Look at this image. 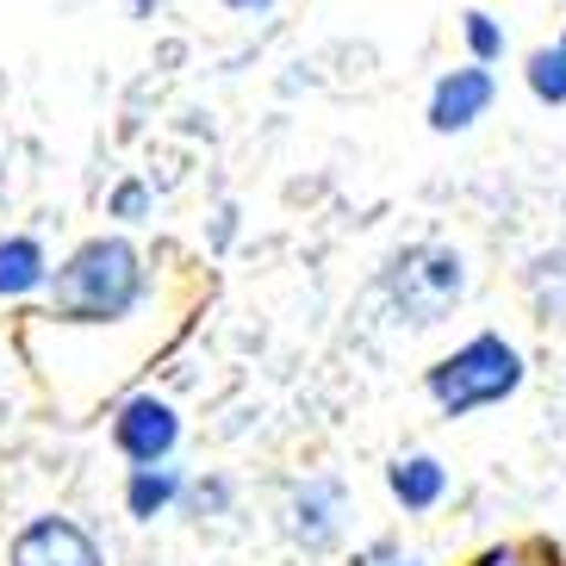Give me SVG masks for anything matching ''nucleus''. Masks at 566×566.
I'll return each mask as SVG.
<instances>
[{"label":"nucleus","mask_w":566,"mask_h":566,"mask_svg":"<svg viewBox=\"0 0 566 566\" xmlns=\"http://www.w3.org/2000/svg\"><path fill=\"white\" fill-rule=\"evenodd\" d=\"M492 101H499V75H492V63H473V56H467L461 69H442V75H436L423 118H430L436 137H461V132H473V125L492 113Z\"/></svg>","instance_id":"nucleus-4"},{"label":"nucleus","mask_w":566,"mask_h":566,"mask_svg":"<svg viewBox=\"0 0 566 566\" xmlns=\"http://www.w3.org/2000/svg\"><path fill=\"white\" fill-rule=\"evenodd\" d=\"M523 82H530V94L542 106H566V51L560 44H542V51H530V63H523Z\"/></svg>","instance_id":"nucleus-12"},{"label":"nucleus","mask_w":566,"mask_h":566,"mask_svg":"<svg viewBox=\"0 0 566 566\" xmlns=\"http://www.w3.org/2000/svg\"><path fill=\"white\" fill-rule=\"evenodd\" d=\"M187 492V480L175 473L168 461L156 467H132V480H125V504H132V516H163L168 504Z\"/></svg>","instance_id":"nucleus-11"},{"label":"nucleus","mask_w":566,"mask_h":566,"mask_svg":"<svg viewBox=\"0 0 566 566\" xmlns=\"http://www.w3.org/2000/svg\"><path fill=\"white\" fill-rule=\"evenodd\" d=\"M51 255L38 237H0V300H25V293H44L51 286Z\"/></svg>","instance_id":"nucleus-8"},{"label":"nucleus","mask_w":566,"mask_h":566,"mask_svg":"<svg viewBox=\"0 0 566 566\" xmlns=\"http://www.w3.org/2000/svg\"><path fill=\"white\" fill-rule=\"evenodd\" d=\"M0 423H7V399H0Z\"/></svg>","instance_id":"nucleus-18"},{"label":"nucleus","mask_w":566,"mask_h":566,"mask_svg":"<svg viewBox=\"0 0 566 566\" xmlns=\"http://www.w3.org/2000/svg\"><path fill=\"white\" fill-rule=\"evenodd\" d=\"M386 485H392V499L405 511H430L449 492V467L436 461V454H399V461L386 467Z\"/></svg>","instance_id":"nucleus-9"},{"label":"nucleus","mask_w":566,"mask_h":566,"mask_svg":"<svg viewBox=\"0 0 566 566\" xmlns=\"http://www.w3.org/2000/svg\"><path fill=\"white\" fill-rule=\"evenodd\" d=\"M355 566H423V560H417V554H405L399 542H374V548L355 554Z\"/></svg>","instance_id":"nucleus-15"},{"label":"nucleus","mask_w":566,"mask_h":566,"mask_svg":"<svg viewBox=\"0 0 566 566\" xmlns=\"http://www.w3.org/2000/svg\"><path fill=\"white\" fill-rule=\"evenodd\" d=\"M150 293V268L132 237H87L56 262L44 300H51L56 324H118L132 317Z\"/></svg>","instance_id":"nucleus-1"},{"label":"nucleus","mask_w":566,"mask_h":566,"mask_svg":"<svg viewBox=\"0 0 566 566\" xmlns=\"http://www.w3.org/2000/svg\"><path fill=\"white\" fill-rule=\"evenodd\" d=\"M461 44H467L473 63H504L511 32H504V19H492L485 7H467V13H461Z\"/></svg>","instance_id":"nucleus-13"},{"label":"nucleus","mask_w":566,"mask_h":566,"mask_svg":"<svg viewBox=\"0 0 566 566\" xmlns=\"http://www.w3.org/2000/svg\"><path fill=\"white\" fill-rule=\"evenodd\" d=\"M523 293H530L542 324H566V250H542L523 268Z\"/></svg>","instance_id":"nucleus-10"},{"label":"nucleus","mask_w":566,"mask_h":566,"mask_svg":"<svg viewBox=\"0 0 566 566\" xmlns=\"http://www.w3.org/2000/svg\"><path fill=\"white\" fill-rule=\"evenodd\" d=\"M7 566H106V560H101V548H94V535H87L82 523H69V516H32V523L13 535Z\"/></svg>","instance_id":"nucleus-6"},{"label":"nucleus","mask_w":566,"mask_h":566,"mask_svg":"<svg viewBox=\"0 0 566 566\" xmlns=\"http://www.w3.org/2000/svg\"><path fill=\"white\" fill-rule=\"evenodd\" d=\"M523 380H530L523 349H516L504 331H480L423 374V392L436 399L442 417H473V411H485V405H504Z\"/></svg>","instance_id":"nucleus-2"},{"label":"nucleus","mask_w":566,"mask_h":566,"mask_svg":"<svg viewBox=\"0 0 566 566\" xmlns=\"http://www.w3.org/2000/svg\"><path fill=\"white\" fill-rule=\"evenodd\" d=\"M224 13H268V7H281V0H218Z\"/></svg>","instance_id":"nucleus-16"},{"label":"nucleus","mask_w":566,"mask_h":566,"mask_svg":"<svg viewBox=\"0 0 566 566\" xmlns=\"http://www.w3.org/2000/svg\"><path fill=\"white\" fill-rule=\"evenodd\" d=\"M480 566H523V554H516V548H499V554H485Z\"/></svg>","instance_id":"nucleus-17"},{"label":"nucleus","mask_w":566,"mask_h":566,"mask_svg":"<svg viewBox=\"0 0 566 566\" xmlns=\"http://www.w3.org/2000/svg\"><path fill=\"white\" fill-rule=\"evenodd\" d=\"M106 218H125V224H137V218H150V187L137 181H118L113 193H106Z\"/></svg>","instance_id":"nucleus-14"},{"label":"nucleus","mask_w":566,"mask_h":566,"mask_svg":"<svg viewBox=\"0 0 566 566\" xmlns=\"http://www.w3.org/2000/svg\"><path fill=\"white\" fill-rule=\"evenodd\" d=\"M113 442L132 467H156V461L175 454V442H181V411L168 399H156V392H132L113 417Z\"/></svg>","instance_id":"nucleus-5"},{"label":"nucleus","mask_w":566,"mask_h":566,"mask_svg":"<svg viewBox=\"0 0 566 566\" xmlns=\"http://www.w3.org/2000/svg\"><path fill=\"white\" fill-rule=\"evenodd\" d=\"M380 293L399 324L411 331H436L454 305L467 300V255L454 243H405L392 262L380 268Z\"/></svg>","instance_id":"nucleus-3"},{"label":"nucleus","mask_w":566,"mask_h":566,"mask_svg":"<svg viewBox=\"0 0 566 566\" xmlns=\"http://www.w3.org/2000/svg\"><path fill=\"white\" fill-rule=\"evenodd\" d=\"M560 51H566V32H560Z\"/></svg>","instance_id":"nucleus-19"},{"label":"nucleus","mask_w":566,"mask_h":566,"mask_svg":"<svg viewBox=\"0 0 566 566\" xmlns=\"http://www.w3.org/2000/svg\"><path fill=\"white\" fill-rule=\"evenodd\" d=\"M343 516H349L343 480H305L300 492L286 499V530H293V542H305V548H331L336 535H343Z\"/></svg>","instance_id":"nucleus-7"}]
</instances>
